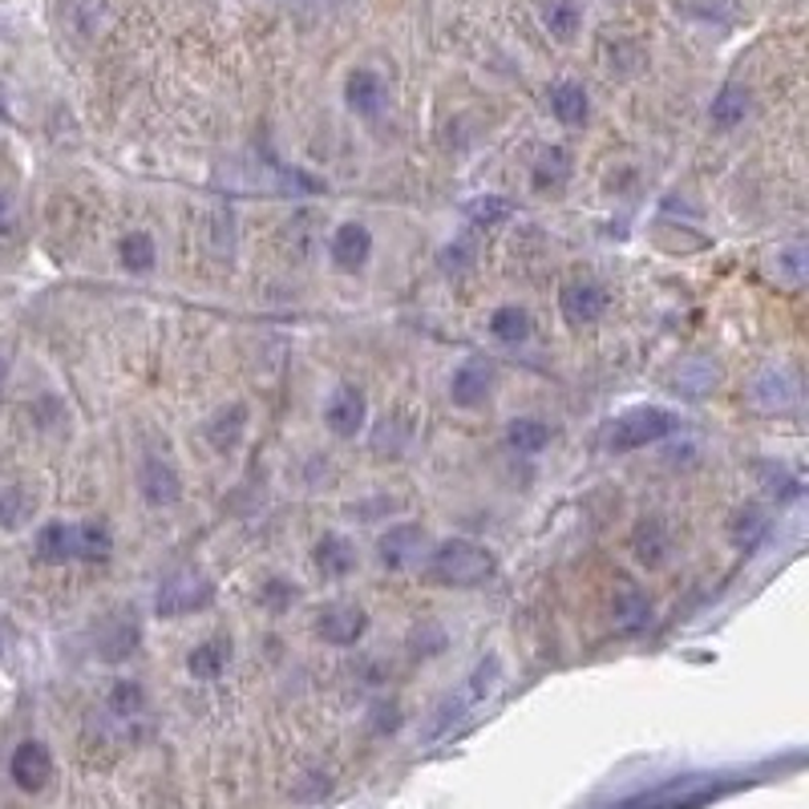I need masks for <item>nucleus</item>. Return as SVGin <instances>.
<instances>
[{"instance_id":"f257e3e1","label":"nucleus","mask_w":809,"mask_h":809,"mask_svg":"<svg viewBox=\"0 0 809 809\" xmlns=\"http://www.w3.org/2000/svg\"><path fill=\"white\" fill-rule=\"evenodd\" d=\"M114 551L106 522H45L37 531V558L49 567L61 563H102Z\"/></svg>"},{"instance_id":"f03ea898","label":"nucleus","mask_w":809,"mask_h":809,"mask_svg":"<svg viewBox=\"0 0 809 809\" xmlns=\"http://www.w3.org/2000/svg\"><path fill=\"white\" fill-rule=\"evenodd\" d=\"M425 575L441 587H478L494 575V551L470 539H446L429 551Z\"/></svg>"},{"instance_id":"7ed1b4c3","label":"nucleus","mask_w":809,"mask_h":809,"mask_svg":"<svg viewBox=\"0 0 809 809\" xmlns=\"http://www.w3.org/2000/svg\"><path fill=\"white\" fill-rule=\"evenodd\" d=\"M680 429L677 413L660 409V405H639V409H627L624 417H615L608 425V450H644V446H656V441L672 438Z\"/></svg>"},{"instance_id":"20e7f679","label":"nucleus","mask_w":809,"mask_h":809,"mask_svg":"<svg viewBox=\"0 0 809 809\" xmlns=\"http://www.w3.org/2000/svg\"><path fill=\"white\" fill-rule=\"evenodd\" d=\"M215 603V583L199 570H178L171 579H162L159 596H154V611L162 620H178V615H195V611Z\"/></svg>"},{"instance_id":"39448f33","label":"nucleus","mask_w":809,"mask_h":809,"mask_svg":"<svg viewBox=\"0 0 809 809\" xmlns=\"http://www.w3.org/2000/svg\"><path fill=\"white\" fill-rule=\"evenodd\" d=\"M611 296L603 284L596 279H570L563 284V292H558V312L567 320L570 328H583V324H596L603 312H608Z\"/></svg>"},{"instance_id":"423d86ee","label":"nucleus","mask_w":809,"mask_h":809,"mask_svg":"<svg viewBox=\"0 0 809 809\" xmlns=\"http://www.w3.org/2000/svg\"><path fill=\"white\" fill-rule=\"evenodd\" d=\"M369 632V615L353 603H332L316 615V636L332 648H353Z\"/></svg>"},{"instance_id":"0eeeda50","label":"nucleus","mask_w":809,"mask_h":809,"mask_svg":"<svg viewBox=\"0 0 809 809\" xmlns=\"http://www.w3.org/2000/svg\"><path fill=\"white\" fill-rule=\"evenodd\" d=\"M9 773H13L16 789H25V794H41L49 777H54V756L41 741H21L16 744L13 761H9Z\"/></svg>"},{"instance_id":"6e6552de","label":"nucleus","mask_w":809,"mask_h":809,"mask_svg":"<svg viewBox=\"0 0 809 809\" xmlns=\"http://www.w3.org/2000/svg\"><path fill=\"white\" fill-rule=\"evenodd\" d=\"M138 490L147 498L150 506H174L183 498V478H178V470H174L166 458H142L138 465Z\"/></svg>"},{"instance_id":"1a4fd4ad","label":"nucleus","mask_w":809,"mask_h":809,"mask_svg":"<svg viewBox=\"0 0 809 809\" xmlns=\"http://www.w3.org/2000/svg\"><path fill=\"white\" fill-rule=\"evenodd\" d=\"M425 546V531L417 522H401V527H389L377 543V555H381V567L385 570H405L409 563L421 558Z\"/></svg>"},{"instance_id":"9d476101","label":"nucleus","mask_w":809,"mask_h":809,"mask_svg":"<svg viewBox=\"0 0 809 809\" xmlns=\"http://www.w3.org/2000/svg\"><path fill=\"white\" fill-rule=\"evenodd\" d=\"M365 417H369V405H365V393L353 385H340L332 393L328 409H324V421L336 438H357L365 429Z\"/></svg>"},{"instance_id":"9b49d317","label":"nucleus","mask_w":809,"mask_h":809,"mask_svg":"<svg viewBox=\"0 0 809 809\" xmlns=\"http://www.w3.org/2000/svg\"><path fill=\"white\" fill-rule=\"evenodd\" d=\"M328 255L340 271H360L372 255V231L365 223H340L328 243Z\"/></svg>"},{"instance_id":"f8f14e48","label":"nucleus","mask_w":809,"mask_h":809,"mask_svg":"<svg viewBox=\"0 0 809 809\" xmlns=\"http://www.w3.org/2000/svg\"><path fill=\"white\" fill-rule=\"evenodd\" d=\"M345 102L353 114H360V118H377L389 102V90H385V81H381V73H372V69H353L345 81Z\"/></svg>"},{"instance_id":"ddd939ff","label":"nucleus","mask_w":809,"mask_h":809,"mask_svg":"<svg viewBox=\"0 0 809 809\" xmlns=\"http://www.w3.org/2000/svg\"><path fill=\"white\" fill-rule=\"evenodd\" d=\"M490 385H494V369L486 360H465L462 369L453 372L450 381V397L453 405H462V409H474L482 401L490 397Z\"/></svg>"},{"instance_id":"4468645a","label":"nucleus","mask_w":809,"mask_h":809,"mask_svg":"<svg viewBox=\"0 0 809 809\" xmlns=\"http://www.w3.org/2000/svg\"><path fill=\"white\" fill-rule=\"evenodd\" d=\"M708 797H717V785L680 782V789H660V794L632 797V801L620 809H692V806H701V801H708Z\"/></svg>"},{"instance_id":"2eb2a0df","label":"nucleus","mask_w":809,"mask_h":809,"mask_svg":"<svg viewBox=\"0 0 809 809\" xmlns=\"http://www.w3.org/2000/svg\"><path fill=\"white\" fill-rule=\"evenodd\" d=\"M243 429H247V409H243L240 401H235V405L219 409L211 421H207V441H211L219 453H231L235 446H240Z\"/></svg>"},{"instance_id":"dca6fc26","label":"nucleus","mask_w":809,"mask_h":809,"mask_svg":"<svg viewBox=\"0 0 809 809\" xmlns=\"http://www.w3.org/2000/svg\"><path fill=\"white\" fill-rule=\"evenodd\" d=\"M587 90L579 81H558L551 85V114H555L563 126H583L587 122Z\"/></svg>"},{"instance_id":"f3484780","label":"nucleus","mask_w":809,"mask_h":809,"mask_svg":"<svg viewBox=\"0 0 809 809\" xmlns=\"http://www.w3.org/2000/svg\"><path fill=\"white\" fill-rule=\"evenodd\" d=\"M316 567L324 575H332V579H340V575H348V570L357 567V551H353V543H348L345 534H324L316 543Z\"/></svg>"},{"instance_id":"a211bd4d","label":"nucleus","mask_w":809,"mask_h":809,"mask_svg":"<svg viewBox=\"0 0 809 809\" xmlns=\"http://www.w3.org/2000/svg\"><path fill=\"white\" fill-rule=\"evenodd\" d=\"M506 446L515 453H543L551 446V425L539 417H518L506 425Z\"/></svg>"},{"instance_id":"6ab92c4d","label":"nucleus","mask_w":809,"mask_h":809,"mask_svg":"<svg viewBox=\"0 0 809 809\" xmlns=\"http://www.w3.org/2000/svg\"><path fill=\"white\" fill-rule=\"evenodd\" d=\"M227 656H231V639L215 636V639H207V644H199V648H190L186 668H190V677L215 680L227 668Z\"/></svg>"},{"instance_id":"aec40b11","label":"nucleus","mask_w":809,"mask_h":809,"mask_svg":"<svg viewBox=\"0 0 809 809\" xmlns=\"http://www.w3.org/2000/svg\"><path fill=\"white\" fill-rule=\"evenodd\" d=\"M744 114H749V90H744V85H725V90L713 97V109H708L713 126H720V130L741 126Z\"/></svg>"},{"instance_id":"412c9836","label":"nucleus","mask_w":809,"mask_h":809,"mask_svg":"<svg viewBox=\"0 0 809 809\" xmlns=\"http://www.w3.org/2000/svg\"><path fill=\"white\" fill-rule=\"evenodd\" d=\"M490 332L498 336V340H502V345H522V340H527V336L534 332V320H531V312H527V308L506 304V308H498V312L490 316Z\"/></svg>"},{"instance_id":"4be33fe9","label":"nucleus","mask_w":809,"mask_h":809,"mask_svg":"<svg viewBox=\"0 0 809 809\" xmlns=\"http://www.w3.org/2000/svg\"><path fill=\"white\" fill-rule=\"evenodd\" d=\"M118 259L130 276H147V271H154L159 252H154V240H150L147 231H130V235L118 243Z\"/></svg>"},{"instance_id":"5701e85b","label":"nucleus","mask_w":809,"mask_h":809,"mask_svg":"<svg viewBox=\"0 0 809 809\" xmlns=\"http://www.w3.org/2000/svg\"><path fill=\"white\" fill-rule=\"evenodd\" d=\"M579 21H583L579 0H551L543 13V25L551 28V37H558V41L575 37V33H579Z\"/></svg>"},{"instance_id":"b1692460","label":"nucleus","mask_w":809,"mask_h":809,"mask_svg":"<svg viewBox=\"0 0 809 809\" xmlns=\"http://www.w3.org/2000/svg\"><path fill=\"white\" fill-rule=\"evenodd\" d=\"M134 644H138L134 615H130V620H118V627H114V624L102 627V639H97V648H102V656H106V660H126Z\"/></svg>"},{"instance_id":"393cba45","label":"nucleus","mask_w":809,"mask_h":809,"mask_svg":"<svg viewBox=\"0 0 809 809\" xmlns=\"http://www.w3.org/2000/svg\"><path fill=\"white\" fill-rule=\"evenodd\" d=\"M636 555L644 567H660L663 563V555H668V531H663L660 522H639Z\"/></svg>"},{"instance_id":"a878e982","label":"nucleus","mask_w":809,"mask_h":809,"mask_svg":"<svg viewBox=\"0 0 809 809\" xmlns=\"http://www.w3.org/2000/svg\"><path fill=\"white\" fill-rule=\"evenodd\" d=\"M465 219L474 227H498L502 219H510V203L502 195H478L465 203Z\"/></svg>"},{"instance_id":"bb28decb","label":"nucleus","mask_w":809,"mask_h":809,"mask_svg":"<svg viewBox=\"0 0 809 809\" xmlns=\"http://www.w3.org/2000/svg\"><path fill=\"white\" fill-rule=\"evenodd\" d=\"M28 515H33V498L25 490H16V486L0 490V527L4 531H16Z\"/></svg>"},{"instance_id":"cd10ccee","label":"nucleus","mask_w":809,"mask_h":809,"mask_svg":"<svg viewBox=\"0 0 809 809\" xmlns=\"http://www.w3.org/2000/svg\"><path fill=\"white\" fill-rule=\"evenodd\" d=\"M567 171H570L567 150L551 147L543 159H539V166H534V186H539V190H546V186H558L563 178H567Z\"/></svg>"},{"instance_id":"c85d7f7f","label":"nucleus","mask_w":809,"mask_h":809,"mask_svg":"<svg viewBox=\"0 0 809 809\" xmlns=\"http://www.w3.org/2000/svg\"><path fill=\"white\" fill-rule=\"evenodd\" d=\"M109 708H114L118 717H138V713L147 708V692H142V684L118 680V684L109 689Z\"/></svg>"},{"instance_id":"c756f323","label":"nucleus","mask_w":809,"mask_h":809,"mask_svg":"<svg viewBox=\"0 0 809 809\" xmlns=\"http://www.w3.org/2000/svg\"><path fill=\"white\" fill-rule=\"evenodd\" d=\"M770 393H777V397H773V405H789V401L797 397V389H794V381H789V372H785V369H770L765 377H761V381H756V397L765 401Z\"/></svg>"},{"instance_id":"7c9ffc66","label":"nucleus","mask_w":809,"mask_h":809,"mask_svg":"<svg viewBox=\"0 0 809 809\" xmlns=\"http://www.w3.org/2000/svg\"><path fill=\"white\" fill-rule=\"evenodd\" d=\"M438 264L446 267V271H465V267H474V247L465 240L450 243V247H441Z\"/></svg>"},{"instance_id":"2f4dec72","label":"nucleus","mask_w":809,"mask_h":809,"mask_svg":"<svg viewBox=\"0 0 809 809\" xmlns=\"http://www.w3.org/2000/svg\"><path fill=\"white\" fill-rule=\"evenodd\" d=\"M620 620H624L627 627H639L644 620H648V603H644L636 591H627L624 603H620Z\"/></svg>"},{"instance_id":"473e14b6","label":"nucleus","mask_w":809,"mask_h":809,"mask_svg":"<svg viewBox=\"0 0 809 809\" xmlns=\"http://www.w3.org/2000/svg\"><path fill=\"white\" fill-rule=\"evenodd\" d=\"M264 599L271 603V608H284V603H292V599H296V587H288V583H267Z\"/></svg>"},{"instance_id":"72a5a7b5","label":"nucleus","mask_w":809,"mask_h":809,"mask_svg":"<svg viewBox=\"0 0 809 809\" xmlns=\"http://www.w3.org/2000/svg\"><path fill=\"white\" fill-rule=\"evenodd\" d=\"M4 381H9V360L0 357V389H4Z\"/></svg>"},{"instance_id":"f704fd0d","label":"nucleus","mask_w":809,"mask_h":809,"mask_svg":"<svg viewBox=\"0 0 809 809\" xmlns=\"http://www.w3.org/2000/svg\"><path fill=\"white\" fill-rule=\"evenodd\" d=\"M312 4H345V0H312Z\"/></svg>"}]
</instances>
